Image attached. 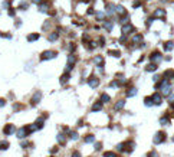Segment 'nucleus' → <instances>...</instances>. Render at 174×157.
Segmentation results:
<instances>
[{
    "mask_svg": "<svg viewBox=\"0 0 174 157\" xmlns=\"http://www.w3.org/2000/svg\"><path fill=\"white\" fill-rule=\"evenodd\" d=\"M164 77H165V78H168V77L171 78V77H174V71H171V69H168L167 72H164Z\"/></svg>",
    "mask_w": 174,
    "mask_h": 157,
    "instance_id": "16",
    "label": "nucleus"
},
{
    "mask_svg": "<svg viewBox=\"0 0 174 157\" xmlns=\"http://www.w3.org/2000/svg\"><path fill=\"white\" fill-rule=\"evenodd\" d=\"M95 63H98L99 66H102V65H104V59H102V56H99V55H98V56L95 58Z\"/></svg>",
    "mask_w": 174,
    "mask_h": 157,
    "instance_id": "14",
    "label": "nucleus"
},
{
    "mask_svg": "<svg viewBox=\"0 0 174 157\" xmlns=\"http://www.w3.org/2000/svg\"><path fill=\"white\" fill-rule=\"evenodd\" d=\"M88 82H89V85H91L92 88H95V87H96V85L99 84V82H98V79H96V78H91L89 81H88Z\"/></svg>",
    "mask_w": 174,
    "mask_h": 157,
    "instance_id": "11",
    "label": "nucleus"
},
{
    "mask_svg": "<svg viewBox=\"0 0 174 157\" xmlns=\"http://www.w3.org/2000/svg\"><path fill=\"white\" fill-rule=\"evenodd\" d=\"M39 9H40V12H46V10H47V4H40Z\"/></svg>",
    "mask_w": 174,
    "mask_h": 157,
    "instance_id": "31",
    "label": "nucleus"
},
{
    "mask_svg": "<svg viewBox=\"0 0 174 157\" xmlns=\"http://www.w3.org/2000/svg\"><path fill=\"white\" fill-rule=\"evenodd\" d=\"M164 140H165V136H164V133H161V131L154 136V143H156V144H160V143H163Z\"/></svg>",
    "mask_w": 174,
    "mask_h": 157,
    "instance_id": "1",
    "label": "nucleus"
},
{
    "mask_svg": "<svg viewBox=\"0 0 174 157\" xmlns=\"http://www.w3.org/2000/svg\"><path fill=\"white\" fill-rule=\"evenodd\" d=\"M161 59H163V56H161L158 52H156V53H153V55H151V61H153L154 63H158Z\"/></svg>",
    "mask_w": 174,
    "mask_h": 157,
    "instance_id": "6",
    "label": "nucleus"
},
{
    "mask_svg": "<svg viewBox=\"0 0 174 157\" xmlns=\"http://www.w3.org/2000/svg\"><path fill=\"white\" fill-rule=\"evenodd\" d=\"M144 101H145V105H148V107H150V105H153V99H151L150 97H147Z\"/></svg>",
    "mask_w": 174,
    "mask_h": 157,
    "instance_id": "21",
    "label": "nucleus"
},
{
    "mask_svg": "<svg viewBox=\"0 0 174 157\" xmlns=\"http://www.w3.org/2000/svg\"><path fill=\"white\" fill-rule=\"evenodd\" d=\"M56 39H58V33H52L49 36V40H56Z\"/></svg>",
    "mask_w": 174,
    "mask_h": 157,
    "instance_id": "26",
    "label": "nucleus"
},
{
    "mask_svg": "<svg viewBox=\"0 0 174 157\" xmlns=\"http://www.w3.org/2000/svg\"><path fill=\"white\" fill-rule=\"evenodd\" d=\"M117 12H118L119 15H127V12L124 10V7H122V6H118V7H117Z\"/></svg>",
    "mask_w": 174,
    "mask_h": 157,
    "instance_id": "17",
    "label": "nucleus"
},
{
    "mask_svg": "<svg viewBox=\"0 0 174 157\" xmlns=\"http://www.w3.org/2000/svg\"><path fill=\"white\" fill-rule=\"evenodd\" d=\"M7 147H9V143H7V141H4V143L0 144V150H6Z\"/></svg>",
    "mask_w": 174,
    "mask_h": 157,
    "instance_id": "24",
    "label": "nucleus"
},
{
    "mask_svg": "<svg viewBox=\"0 0 174 157\" xmlns=\"http://www.w3.org/2000/svg\"><path fill=\"white\" fill-rule=\"evenodd\" d=\"M170 102H174V95H171V97H170Z\"/></svg>",
    "mask_w": 174,
    "mask_h": 157,
    "instance_id": "36",
    "label": "nucleus"
},
{
    "mask_svg": "<svg viewBox=\"0 0 174 157\" xmlns=\"http://www.w3.org/2000/svg\"><path fill=\"white\" fill-rule=\"evenodd\" d=\"M111 98H110V95L108 94H102L101 95V102H108Z\"/></svg>",
    "mask_w": 174,
    "mask_h": 157,
    "instance_id": "13",
    "label": "nucleus"
},
{
    "mask_svg": "<svg viewBox=\"0 0 174 157\" xmlns=\"http://www.w3.org/2000/svg\"><path fill=\"white\" fill-rule=\"evenodd\" d=\"M37 99H40V92H36V94H35V97H33V104L39 102Z\"/></svg>",
    "mask_w": 174,
    "mask_h": 157,
    "instance_id": "19",
    "label": "nucleus"
},
{
    "mask_svg": "<svg viewBox=\"0 0 174 157\" xmlns=\"http://www.w3.org/2000/svg\"><path fill=\"white\" fill-rule=\"evenodd\" d=\"M135 94H137V89H135V88H132V89H129V91L127 92V95H128V97H134Z\"/></svg>",
    "mask_w": 174,
    "mask_h": 157,
    "instance_id": "20",
    "label": "nucleus"
},
{
    "mask_svg": "<svg viewBox=\"0 0 174 157\" xmlns=\"http://www.w3.org/2000/svg\"><path fill=\"white\" fill-rule=\"evenodd\" d=\"M124 104H125L124 101H119V102H117V104H115V108H117V110H119V108H122V107H124Z\"/></svg>",
    "mask_w": 174,
    "mask_h": 157,
    "instance_id": "22",
    "label": "nucleus"
},
{
    "mask_svg": "<svg viewBox=\"0 0 174 157\" xmlns=\"http://www.w3.org/2000/svg\"><path fill=\"white\" fill-rule=\"evenodd\" d=\"M32 1H33V3H42L43 0H32Z\"/></svg>",
    "mask_w": 174,
    "mask_h": 157,
    "instance_id": "35",
    "label": "nucleus"
},
{
    "mask_svg": "<svg viewBox=\"0 0 174 157\" xmlns=\"http://www.w3.org/2000/svg\"><path fill=\"white\" fill-rule=\"evenodd\" d=\"M141 39H142V35H137V36H134V38H132V42H134V43H137V42H140Z\"/></svg>",
    "mask_w": 174,
    "mask_h": 157,
    "instance_id": "18",
    "label": "nucleus"
},
{
    "mask_svg": "<svg viewBox=\"0 0 174 157\" xmlns=\"http://www.w3.org/2000/svg\"><path fill=\"white\" fill-rule=\"evenodd\" d=\"M160 123H161V126H165V124L168 123V117H163V118L160 120Z\"/></svg>",
    "mask_w": 174,
    "mask_h": 157,
    "instance_id": "23",
    "label": "nucleus"
},
{
    "mask_svg": "<svg viewBox=\"0 0 174 157\" xmlns=\"http://www.w3.org/2000/svg\"><path fill=\"white\" fill-rule=\"evenodd\" d=\"M15 126H13V124H9V126H6L4 127V130H3V131H4V134H12V133H15Z\"/></svg>",
    "mask_w": 174,
    "mask_h": 157,
    "instance_id": "7",
    "label": "nucleus"
},
{
    "mask_svg": "<svg viewBox=\"0 0 174 157\" xmlns=\"http://www.w3.org/2000/svg\"><path fill=\"white\" fill-rule=\"evenodd\" d=\"M151 99H153V104H157V105H160V104L163 102V97L160 94H153Z\"/></svg>",
    "mask_w": 174,
    "mask_h": 157,
    "instance_id": "4",
    "label": "nucleus"
},
{
    "mask_svg": "<svg viewBox=\"0 0 174 157\" xmlns=\"http://www.w3.org/2000/svg\"><path fill=\"white\" fill-rule=\"evenodd\" d=\"M68 79H69V75H63L62 79H61V84H65V82H66Z\"/></svg>",
    "mask_w": 174,
    "mask_h": 157,
    "instance_id": "30",
    "label": "nucleus"
},
{
    "mask_svg": "<svg viewBox=\"0 0 174 157\" xmlns=\"http://www.w3.org/2000/svg\"><path fill=\"white\" fill-rule=\"evenodd\" d=\"M4 104H6V102H4V99H0V107H3Z\"/></svg>",
    "mask_w": 174,
    "mask_h": 157,
    "instance_id": "34",
    "label": "nucleus"
},
{
    "mask_svg": "<svg viewBox=\"0 0 174 157\" xmlns=\"http://www.w3.org/2000/svg\"><path fill=\"white\" fill-rule=\"evenodd\" d=\"M75 62V56H73V55H69V56H68V63H73Z\"/></svg>",
    "mask_w": 174,
    "mask_h": 157,
    "instance_id": "25",
    "label": "nucleus"
},
{
    "mask_svg": "<svg viewBox=\"0 0 174 157\" xmlns=\"http://www.w3.org/2000/svg\"><path fill=\"white\" fill-rule=\"evenodd\" d=\"M56 56V52H53V50H46V52H43L42 53V59H50V58H55Z\"/></svg>",
    "mask_w": 174,
    "mask_h": 157,
    "instance_id": "2",
    "label": "nucleus"
},
{
    "mask_svg": "<svg viewBox=\"0 0 174 157\" xmlns=\"http://www.w3.org/2000/svg\"><path fill=\"white\" fill-rule=\"evenodd\" d=\"M173 48H174L173 42H165V43H164V50H171Z\"/></svg>",
    "mask_w": 174,
    "mask_h": 157,
    "instance_id": "10",
    "label": "nucleus"
},
{
    "mask_svg": "<svg viewBox=\"0 0 174 157\" xmlns=\"http://www.w3.org/2000/svg\"><path fill=\"white\" fill-rule=\"evenodd\" d=\"M157 69V63H150L147 68H145V71H148V72H151V71H156Z\"/></svg>",
    "mask_w": 174,
    "mask_h": 157,
    "instance_id": "9",
    "label": "nucleus"
},
{
    "mask_svg": "<svg viewBox=\"0 0 174 157\" xmlns=\"http://www.w3.org/2000/svg\"><path fill=\"white\" fill-rule=\"evenodd\" d=\"M27 134H29L27 127H23V128H20V130L17 131V137H19V138H23V137H26Z\"/></svg>",
    "mask_w": 174,
    "mask_h": 157,
    "instance_id": "3",
    "label": "nucleus"
},
{
    "mask_svg": "<svg viewBox=\"0 0 174 157\" xmlns=\"http://www.w3.org/2000/svg\"><path fill=\"white\" fill-rule=\"evenodd\" d=\"M132 30H134V26H132L131 23H127V25L122 26V33H124V35H128V33H131Z\"/></svg>",
    "mask_w": 174,
    "mask_h": 157,
    "instance_id": "5",
    "label": "nucleus"
},
{
    "mask_svg": "<svg viewBox=\"0 0 174 157\" xmlns=\"http://www.w3.org/2000/svg\"><path fill=\"white\" fill-rule=\"evenodd\" d=\"M165 16V10L164 9H157L154 12V17H164Z\"/></svg>",
    "mask_w": 174,
    "mask_h": 157,
    "instance_id": "8",
    "label": "nucleus"
},
{
    "mask_svg": "<svg viewBox=\"0 0 174 157\" xmlns=\"http://www.w3.org/2000/svg\"><path fill=\"white\" fill-rule=\"evenodd\" d=\"M58 141H59V143H65V136H63V134H59V136H58Z\"/></svg>",
    "mask_w": 174,
    "mask_h": 157,
    "instance_id": "28",
    "label": "nucleus"
},
{
    "mask_svg": "<svg viewBox=\"0 0 174 157\" xmlns=\"http://www.w3.org/2000/svg\"><path fill=\"white\" fill-rule=\"evenodd\" d=\"M69 137H71V138H73V140H76V138H78V134H76V133H73V131H72V133H71V134H69Z\"/></svg>",
    "mask_w": 174,
    "mask_h": 157,
    "instance_id": "32",
    "label": "nucleus"
},
{
    "mask_svg": "<svg viewBox=\"0 0 174 157\" xmlns=\"http://www.w3.org/2000/svg\"><path fill=\"white\" fill-rule=\"evenodd\" d=\"M36 39H39V35H37V33H33V35H29V36H27V40H29V42L36 40Z\"/></svg>",
    "mask_w": 174,
    "mask_h": 157,
    "instance_id": "12",
    "label": "nucleus"
},
{
    "mask_svg": "<svg viewBox=\"0 0 174 157\" xmlns=\"http://www.w3.org/2000/svg\"><path fill=\"white\" fill-rule=\"evenodd\" d=\"M92 108H94V111H99L101 108H102V104H101V102H95Z\"/></svg>",
    "mask_w": 174,
    "mask_h": 157,
    "instance_id": "15",
    "label": "nucleus"
},
{
    "mask_svg": "<svg viewBox=\"0 0 174 157\" xmlns=\"http://www.w3.org/2000/svg\"><path fill=\"white\" fill-rule=\"evenodd\" d=\"M96 17L102 20V19H104V13H101V12H98V13H96Z\"/></svg>",
    "mask_w": 174,
    "mask_h": 157,
    "instance_id": "33",
    "label": "nucleus"
},
{
    "mask_svg": "<svg viewBox=\"0 0 174 157\" xmlns=\"http://www.w3.org/2000/svg\"><path fill=\"white\" fill-rule=\"evenodd\" d=\"M95 138H94V136H88L86 138H85V143H92Z\"/></svg>",
    "mask_w": 174,
    "mask_h": 157,
    "instance_id": "27",
    "label": "nucleus"
},
{
    "mask_svg": "<svg viewBox=\"0 0 174 157\" xmlns=\"http://www.w3.org/2000/svg\"><path fill=\"white\" fill-rule=\"evenodd\" d=\"M110 53L112 55V56H119V55H121L118 50H110Z\"/></svg>",
    "mask_w": 174,
    "mask_h": 157,
    "instance_id": "29",
    "label": "nucleus"
}]
</instances>
